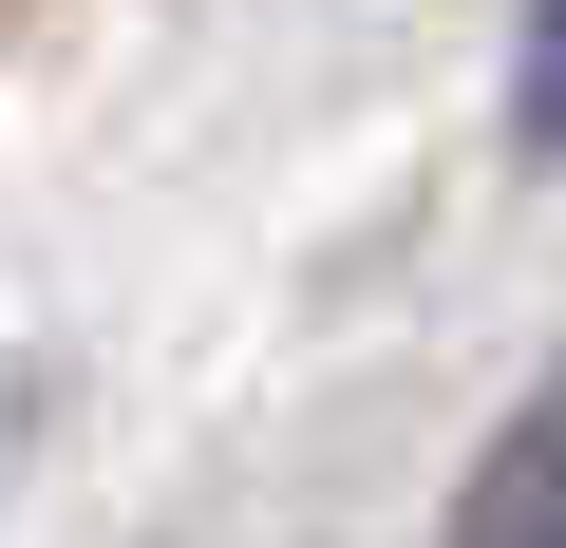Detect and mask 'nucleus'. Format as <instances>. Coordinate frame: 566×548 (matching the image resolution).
<instances>
[{
	"label": "nucleus",
	"mask_w": 566,
	"mask_h": 548,
	"mask_svg": "<svg viewBox=\"0 0 566 548\" xmlns=\"http://www.w3.org/2000/svg\"><path fill=\"white\" fill-rule=\"evenodd\" d=\"M510 152L566 170V0H528V39H510Z\"/></svg>",
	"instance_id": "obj_2"
},
{
	"label": "nucleus",
	"mask_w": 566,
	"mask_h": 548,
	"mask_svg": "<svg viewBox=\"0 0 566 548\" xmlns=\"http://www.w3.org/2000/svg\"><path fill=\"white\" fill-rule=\"evenodd\" d=\"M434 548H566V379L510 397V435L453 473V529Z\"/></svg>",
	"instance_id": "obj_1"
}]
</instances>
